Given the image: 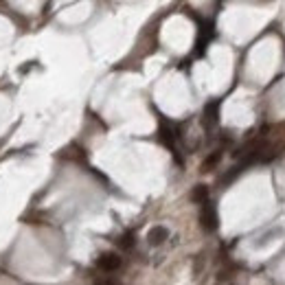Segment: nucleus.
<instances>
[{"label": "nucleus", "mask_w": 285, "mask_h": 285, "mask_svg": "<svg viewBox=\"0 0 285 285\" xmlns=\"http://www.w3.org/2000/svg\"><path fill=\"white\" fill-rule=\"evenodd\" d=\"M95 285H121L116 279H101V281H96Z\"/></svg>", "instance_id": "1a4fd4ad"}, {"label": "nucleus", "mask_w": 285, "mask_h": 285, "mask_svg": "<svg viewBox=\"0 0 285 285\" xmlns=\"http://www.w3.org/2000/svg\"><path fill=\"white\" fill-rule=\"evenodd\" d=\"M116 243H119L121 250H130V248L134 246V233H125V235H121Z\"/></svg>", "instance_id": "6e6552de"}, {"label": "nucleus", "mask_w": 285, "mask_h": 285, "mask_svg": "<svg viewBox=\"0 0 285 285\" xmlns=\"http://www.w3.org/2000/svg\"><path fill=\"white\" fill-rule=\"evenodd\" d=\"M96 268L101 270V272H116V270L121 268V257L116 252H103L99 259H96Z\"/></svg>", "instance_id": "f03ea898"}, {"label": "nucleus", "mask_w": 285, "mask_h": 285, "mask_svg": "<svg viewBox=\"0 0 285 285\" xmlns=\"http://www.w3.org/2000/svg\"><path fill=\"white\" fill-rule=\"evenodd\" d=\"M200 224L202 228H204L206 233H215L217 226H220V220H217V208L211 204V202H206V204H202V211H200Z\"/></svg>", "instance_id": "f257e3e1"}, {"label": "nucleus", "mask_w": 285, "mask_h": 285, "mask_svg": "<svg viewBox=\"0 0 285 285\" xmlns=\"http://www.w3.org/2000/svg\"><path fill=\"white\" fill-rule=\"evenodd\" d=\"M167 237H169V231H167L165 226H154V228L149 231V235H147V239H149L151 246H160V243L165 241Z\"/></svg>", "instance_id": "39448f33"}, {"label": "nucleus", "mask_w": 285, "mask_h": 285, "mask_svg": "<svg viewBox=\"0 0 285 285\" xmlns=\"http://www.w3.org/2000/svg\"><path fill=\"white\" fill-rule=\"evenodd\" d=\"M220 158H222L220 151H213V154L208 156L204 162H202V171H213V169H215V165L220 162Z\"/></svg>", "instance_id": "0eeeda50"}, {"label": "nucleus", "mask_w": 285, "mask_h": 285, "mask_svg": "<svg viewBox=\"0 0 285 285\" xmlns=\"http://www.w3.org/2000/svg\"><path fill=\"white\" fill-rule=\"evenodd\" d=\"M217 114H220V103H217V101H213V103H208L204 108V119H202V123H204L206 130H213V127L217 125Z\"/></svg>", "instance_id": "7ed1b4c3"}, {"label": "nucleus", "mask_w": 285, "mask_h": 285, "mask_svg": "<svg viewBox=\"0 0 285 285\" xmlns=\"http://www.w3.org/2000/svg\"><path fill=\"white\" fill-rule=\"evenodd\" d=\"M191 200L195 204H206L208 202V187L206 185H195L191 191Z\"/></svg>", "instance_id": "423d86ee"}, {"label": "nucleus", "mask_w": 285, "mask_h": 285, "mask_svg": "<svg viewBox=\"0 0 285 285\" xmlns=\"http://www.w3.org/2000/svg\"><path fill=\"white\" fill-rule=\"evenodd\" d=\"M176 139H178V134H176L174 130H171V125L162 123V125H160V141L165 142V145L169 147L171 151H176Z\"/></svg>", "instance_id": "20e7f679"}]
</instances>
